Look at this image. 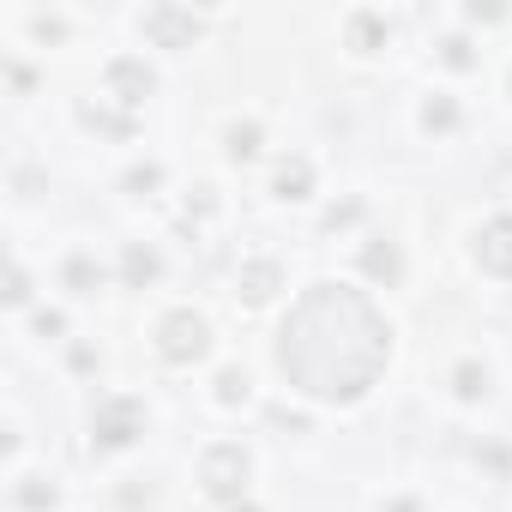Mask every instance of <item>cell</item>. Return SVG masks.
Returning a JSON list of instances; mask_svg holds the SVG:
<instances>
[{
  "label": "cell",
  "instance_id": "4",
  "mask_svg": "<svg viewBox=\"0 0 512 512\" xmlns=\"http://www.w3.org/2000/svg\"><path fill=\"white\" fill-rule=\"evenodd\" d=\"M476 260H482V272L512 278V217L482 223V235H476Z\"/></svg>",
  "mask_w": 512,
  "mask_h": 512
},
{
  "label": "cell",
  "instance_id": "5",
  "mask_svg": "<svg viewBox=\"0 0 512 512\" xmlns=\"http://www.w3.org/2000/svg\"><path fill=\"white\" fill-rule=\"evenodd\" d=\"M127 266H133V278H151V272H157V260H151V253H133Z\"/></svg>",
  "mask_w": 512,
  "mask_h": 512
},
{
  "label": "cell",
  "instance_id": "1",
  "mask_svg": "<svg viewBox=\"0 0 512 512\" xmlns=\"http://www.w3.org/2000/svg\"><path fill=\"white\" fill-rule=\"evenodd\" d=\"M392 362V326L350 284H314L296 296L278 332V368L320 404H356Z\"/></svg>",
  "mask_w": 512,
  "mask_h": 512
},
{
  "label": "cell",
  "instance_id": "3",
  "mask_svg": "<svg viewBox=\"0 0 512 512\" xmlns=\"http://www.w3.org/2000/svg\"><path fill=\"white\" fill-rule=\"evenodd\" d=\"M205 494H217V500H229V494H241L247 488V452L241 446H217L211 458H205Z\"/></svg>",
  "mask_w": 512,
  "mask_h": 512
},
{
  "label": "cell",
  "instance_id": "2",
  "mask_svg": "<svg viewBox=\"0 0 512 512\" xmlns=\"http://www.w3.org/2000/svg\"><path fill=\"white\" fill-rule=\"evenodd\" d=\"M157 350H163L169 362H199V356L211 350V326L181 308V314H169V320L157 326Z\"/></svg>",
  "mask_w": 512,
  "mask_h": 512
}]
</instances>
